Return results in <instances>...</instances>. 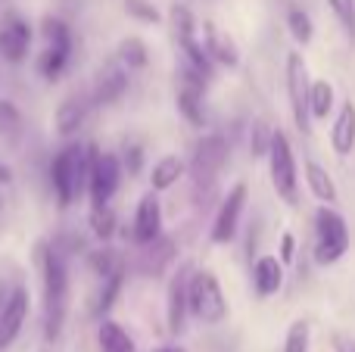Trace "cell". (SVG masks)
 Instances as JSON below:
<instances>
[{"instance_id":"cell-1","label":"cell","mask_w":355,"mask_h":352,"mask_svg":"<svg viewBox=\"0 0 355 352\" xmlns=\"http://www.w3.org/2000/svg\"><path fill=\"white\" fill-rule=\"evenodd\" d=\"M37 265L44 274V340H60L69 315V272L66 256L56 249V243H37Z\"/></svg>"},{"instance_id":"cell-2","label":"cell","mask_w":355,"mask_h":352,"mask_svg":"<svg viewBox=\"0 0 355 352\" xmlns=\"http://www.w3.org/2000/svg\"><path fill=\"white\" fill-rule=\"evenodd\" d=\"M227 141L221 134H202L193 147V159H190V184H193V203L200 209H209L218 191V175L227 162Z\"/></svg>"},{"instance_id":"cell-3","label":"cell","mask_w":355,"mask_h":352,"mask_svg":"<svg viewBox=\"0 0 355 352\" xmlns=\"http://www.w3.org/2000/svg\"><path fill=\"white\" fill-rule=\"evenodd\" d=\"M87 172H91V147L66 143L50 162V187L60 209H69L75 200L85 193Z\"/></svg>"},{"instance_id":"cell-4","label":"cell","mask_w":355,"mask_h":352,"mask_svg":"<svg viewBox=\"0 0 355 352\" xmlns=\"http://www.w3.org/2000/svg\"><path fill=\"white\" fill-rule=\"evenodd\" d=\"M349 253V228L346 218L334 206H321L315 212V262L318 265H337Z\"/></svg>"},{"instance_id":"cell-5","label":"cell","mask_w":355,"mask_h":352,"mask_svg":"<svg viewBox=\"0 0 355 352\" xmlns=\"http://www.w3.org/2000/svg\"><path fill=\"white\" fill-rule=\"evenodd\" d=\"M41 35H44V50L37 56V72L47 81L60 78L66 72L69 60H72V31L62 19L47 16L41 22Z\"/></svg>"},{"instance_id":"cell-6","label":"cell","mask_w":355,"mask_h":352,"mask_svg":"<svg viewBox=\"0 0 355 352\" xmlns=\"http://www.w3.org/2000/svg\"><path fill=\"white\" fill-rule=\"evenodd\" d=\"M190 315L200 318L202 324H218L227 318V299L221 293V284L212 272H193L187 290Z\"/></svg>"},{"instance_id":"cell-7","label":"cell","mask_w":355,"mask_h":352,"mask_svg":"<svg viewBox=\"0 0 355 352\" xmlns=\"http://www.w3.org/2000/svg\"><path fill=\"white\" fill-rule=\"evenodd\" d=\"M268 175H271V187L277 191V197L284 203L296 206L300 193V178H296V159H293V147H290L287 134L275 128V137H271V147H268Z\"/></svg>"},{"instance_id":"cell-8","label":"cell","mask_w":355,"mask_h":352,"mask_svg":"<svg viewBox=\"0 0 355 352\" xmlns=\"http://www.w3.org/2000/svg\"><path fill=\"white\" fill-rule=\"evenodd\" d=\"M91 147V172H87V193H91L94 206H106L116 197L119 184H122V159L112 153H100L94 143Z\"/></svg>"},{"instance_id":"cell-9","label":"cell","mask_w":355,"mask_h":352,"mask_svg":"<svg viewBox=\"0 0 355 352\" xmlns=\"http://www.w3.org/2000/svg\"><path fill=\"white\" fill-rule=\"evenodd\" d=\"M309 66L302 60V53H287V97H290V112L300 131H312V112H309Z\"/></svg>"},{"instance_id":"cell-10","label":"cell","mask_w":355,"mask_h":352,"mask_svg":"<svg viewBox=\"0 0 355 352\" xmlns=\"http://www.w3.org/2000/svg\"><path fill=\"white\" fill-rule=\"evenodd\" d=\"M209 81L196 75L193 69L181 66V85H178V112L187 118L193 128H206V106H202V91Z\"/></svg>"},{"instance_id":"cell-11","label":"cell","mask_w":355,"mask_h":352,"mask_svg":"<svg viewBox=\"0 0 355 352\" xmlns=\"http://www.w3.org/2000/svg\"><path fill=\"white\" fill-rule=\"evenodd\" d=\"M246 206V184H234L227 197L221 200L218 212L212 222V243H231L240 231V215Z\"/></svg>"},{"instance_id":"cell-12","label":"cell","mask_w":355,"mask_h":352,"mask_svg":"<svg viewBox=\"0 0 355 352\" xmlns=\"http://www.w3.org/2000/svg\"><path fill=\"white\" fill-rule=\"evenodd\" d=\"M25 318H28V287L16 284L6 297L3 312H0V352L16 343V337L22 334Z\"/></svg>"},{"instance_id":"cell-13","label":"cell","mask_w":355,"mask_h":352,"mask_svg":"<svg viewBox=\"0 0 355 352\" xmlns=\"http://www.w3.org/2000/svg\"><path fill=\"white\" fill-rule=\"evenodd\" d=\"M31 47V25L19 12H6L0 22V53L6 62H22Z\"/></svg>"},{"instance_id":"cell-14","label":"cell","mask_w":355,"mask_h":352,"mask_svg":"<svg viewBox=\"0 0 355 352\" xmlns=\"http://www.w3.org/2000/svg\"><path fill=\"white\" fill-rule=\"evenodd\" d=\"M190 274H193V265H181L168 281V297H166V322L172 334H181L184 322H187V290H190Z\"/></svg>"},{"instance_id":"cell-15","label":"cell","mask_w":355,"mask_h":352,"mask_svg":"<svg viewBox=\"0 0 355 352\" xmlns=\"http://www.w3.org/2000/svg\"><path fill=\"white\" fill-rule=\"evenodd\" d=\"M159 234H162V206L156 200V191H150L141 197L135 212V240L144 247V243H153Z\"/></svg>"},{"instance_id":"cell-16","label":"cell","mask_w":355,"mask_h":352,"mask_svg":"<svg viewBox=\"0 0 355 352\" xmlns=\"http://www.w3.org/2000/svg\"><path fill=\"white\" fill-rule=\"evenodd\" d=\"M128 72H131V69H125L122 62H110V66L100 69L97 85H94V94H91L94 103H97V106L116 103V100L128 91Z\"/></svg>"},{"instance_id":"cell-17","label":"cell","mask_w":355,"mask_h":352,"mask_svg":"<svg viewBox=\"0 0 355 352\" xmlns=\"http://www.w3.org/2000/svg\"><path fill=\"white\" fill-rule=\"evenodd\" d=\"M91 106H94L91 97H85V94H69V97L56 106V116H53L56 131H60V134H66V137L75 134V131L85 125L87 109H91Z\"/></svg>"},{"instance_id":"cell-18","label":"cell","mask_w":355,"mask_h":352,"mask_svg":"<svg viewBox=\"0 0 355 352\" xmlns=\"http://www.w3.org/2000/svg\"><path fill=\"white\" fill-rule=\"evenodd\" d=\"M284 287V262L277 256H262L252 268V290L259 297H275Z\"/></svg>"},{"instance_id":"cell-19","label":"cell","mask_w":355,"mask_h":352,"mask_svg":"<svg viewBox=\"0 0 355 352\" xmlns=\"http://www.w3.org/2000/svg\"><path fill=\"white\" fill-rule=\"evenodd\" d=\"M331 147L337 156H349L355 150V103L346 100L340 106L337 118H334V128H331Z\"/></svg>"},{"instance_id":"cell-20","label":"cell","mask_w":355,"mask_h":352,"mask_svg":"<svg viewBox=\"0 0 355 352\" xmlns=\"http://www.w3.org/2000/svg\"><path fill=\"white\" fill-rule=\"evenodd\" d=\"M175 259V240L172 237H156L153 243H144L141 253V272L150 274V278H159Z\"/></svg>"},{"instance_id":"cell-21","label":"cell","mask_w":355,"mask_h":352,"mask_svg":"<svg viewBox=\"0 0 355 352\" xmlns=\"http://www.w3.org/2000/svg\"><path fill=\"white\" fill-rule=\"evenodd\" d=\"M202 47H206L209 60L218 62V66L234 69L240 62V53H237V47H234V41L221 35L215 25H202Z\"/></svg>"},{"instance_id":"cell-22","label":"cell","mask_w":355,"mask_h":352,"mask_svg":"<svg viewBox=\"0 0 355 352\" xmlns=\"http://www.w3.org/2000/svg\"><path fill=\"white\" fill-rule=\"evenodd\" d=\"M25 137V118L16 109L12 100H0V143L3 147H19Z\"/></svg>"},{"instance_id":"cell-23","label":"cell","mask_w":355,"mask_h":352,"mask_svg":"<svg viewBox=\"0 0 355 352\" xmlns=\"http://www.w3.org/2000/svg\"><path fill=\"white\" fill-rule=\"evenodd\" d=\"M122 287H125V268H122V272H116V274H106V278H100V290L94 293V299H91V315L94 318H103L106 312L116 306Z\"/></svg>"},{"instance_id":"cell-24","label":"cell","mask_w":355,"mask_h":352,"mask_svg":"<svg viewBox=\"0 0 355 352\" xmlns=\"http://www.w3.org/2000/svg\"><path fill=\"white\" fill-rule=\"evenodd\" d=\"M306 184H309V191H312V197L321 200V203L334 206L340 200L331 172H327L324 166H318V162H306Z\"/></svg>"},{"instance_id":"cell-25","label":"cell","mask_w":355,"mask_h":352,"mask_svg":"<svg viewBox=\"0 0 355 352\" xmlns=\"http://www.w3.org/2000/svg\"><path fill=\"white\" fill-rule=\"evenodd\" d=\"M100 352H135V340L119 322H100L97 328Z\"/></svg>"},{"instance_id":"cell-26","label":"cell","mask_w":355,"mask_h":352,"mask_svg":"<svg viewBox=\"0 0 355 352\" xmlns=\"http://www.w3.org/2000/svg\"><path fill=\"white\" fill-rule=\"evenodd\" d=\"M181 175H184V162L178 156H162L153 166V172H150V184H153V191H168Z\"/></svg>"},{"instance_id":"cell-27","label":"cell","mask_w":355,"mask_h":352,"mask_svg":"<svg viewBox=\"0 0 355 352\" xmlns=\"http://www.w3.org/2000/svg\"><path fill=\"white\" fill-rule=\"evenodd\" d=\"M334 109V85L331 81H312L309 91V112L312 118H327Z\"/></svg>"},{"instance_id":"cell-28","label":"cell","mask_w":355,"mask_h":352,"mask_svg":"<svg viewBox=\"0 0 355 352\" xmlns=\"http://www.w3.org/2000/svg\"><path fill=\"white\" fill-rule=\"evenodd\" d=\"M87 265H91V272L97 274V278H106V274H116L125 268V259L122 253H116V249H94V253H87Z\"/></svg>"},{"instance_id":"cell-29","label":"cell","mask_w":355,"mask_h":352,"mask_svg":"<svg viewBox=\"0 0 355 352\" xmlns=\"http://www.w3.org/2000/svg\"><path fill=\"white\" fill-rule=\"evenodd\" d=\"M119 60H122V66H128V69H144L150 60V50L141 37H125V41L119 44Z\"/></svg>"},{"instance_id":"cell-30","label":"cell","mask_w":355,"mask_h":352,"mask_svg":"<svg viewBox=\"0 0 355 352\" xmlns=\"http://www.w3.org/2000/svg\"><path fill=\"white\" fill-rule=\"evenodd\" d=\"M87 222H91L94 237H100V240H110V237L116 234V212L110 209V203H106V206H94Z\"/></svg>"},{"instance_id":"cell-31","label":"cell","mask_w":355,"mask_h":352,"mask_svg":"<svg viewBox=\"0 0 355 352\" xmlns=\"http://www.w3.org/2000/svg\"><path fill=\"white\" fill-rule=\"evenodd\" d=\"M327 6H331V12L337 16L343 35L355 44V0H327Z\"/></svg>"},{"instance_id":"cell-32","label":"cell","mask_w":355,"mask_h":352,"mask_svg":"<svg viewBox=\"0 0 355 352\" xmlns=\"http://www.w3.org/2000/svg\"><path fill=\"white\" fill-rule=\"evenodd\" d=\"M287 25H290V35H293L296 41L302 44V47H306V44L315 37V28H312V19H309V12L290 10L287 12Z\"/></svg>"},{"instance_id":"cell-33","label":"cell","mask_w":355,"mask_h":352,"mask_svg":"<svg viewBox=\"0 0 355 352\" xmlns=\"http://www.w3.org/2000/svg\"><path fill=\"white\" fill-rule=\"evenodd\" d=\"M172 25H175V37H178V41H181V37H193L196 35L193 12H190L187 6H181V3L172 6Z\"/></svg>"},{"instance_id":"cell-34","label":"cell","mask_w":355,"mask_h":352,"mask_svg":"<svg viewBox=\"0 0 355 352\" xmlns=\"http://www.w3.org/2000/svg\"><path fill=\"white\" fill-rule=\"evenodd\" d=\"M271 137H275V128H271L268 122H256V125H252V134H250V150H252V156H268Z\"/></svg>"},{"instance_id":"cell-35","label":"cell","mask_w":355,"mask_h":352,"mask_svg":"<svg viewBox=\"0 0 355 352\" xmlns=\"http://www.w3.org/2000/svg\"><path fill=\"white\" fill-rule=\"evenodd\" d=\"M125 12H128L131 19H137V22H147V25H156L159 22V10H156L150 0H125Z\"/></svg>"},{"instance_id":"cell-36","label":"cell","mask_w":355,"mask_h":352,"mask_svg":"<svg viewBox=\"0 0 355 352\" xmlns=\"http://www.w3.org/2000/svg\"><path fill=\"white\" fill-rule=\"evenodd\" d=\"M284 352H309V322H293L284 340Z\"/></svg>"},{"instance_id":"cell-37","label":"cell","mask_w":355,"mask_h":352,"mask_svg":"<svg viewBox=\"0 0 355 352\" xmlns=\"http://www.w3.org/2000/svg\"><path fill=\"white\" fill-rule=\"evenodd\" d=\"M141 162H144L141 143H125V159H122V166L128 168L131 175H137V172H141Z\"/></svg>"},{"instance_id":"cell-38","label":"cell","mask_w":355,"mask_h":352,"mask_svg":"<svg viewBox=\"0 0 355 352\" xmlns=\"http://www.w3.org/2000/svg\"><path fill=\"white\" fill-rule=\"evenodd\" d=\"M277 259L284 262V265H290V262L296 259V237L293 234H284L281 237V256Z\"/></svg>"},{"instance_id":"cell-39","label":"cell","mask_w":355,"mask_h":352,"mask_svg":"<svg viewBox=\"0 0 355 352\" xmlns=\"http://www.w3.org/2000/svg\"><path fill=\"white\" fill-rule=\"evenodd\" d=\"M334 352H355V337L334 334Z\"/></svg>"},{"instance_id":"cell-40","label":"cell","mask_w":355,"mask_h":352,"mask_svg":"<svg viewBox=\"0 0 355 352\" xmlns=\"http://www.w3.org/2000/svg\"><path fill=\"white\" fill-rule=\"evenodd\" d=\"M10 181H12V168H10V166H6V162H3V159H0V184H3V187H6V184H10Z\"/></svg>"},{"instance_id":"cell-41","label":"cell","mask_w":355,"mask_h":352,"mask_svg":"<svg viewBox=\"0 0 355 352\" xmlns=\"http://www.w3.org/2000/svg\"><path fill=\"white\" fill-rule=\"evenodd\" d=\"M6 297H10V290H6V284L0 281V312H3V303H6Z\"/></svg>"},{"instance_id":"cell-42","label":"cell","mask_w":355,"mask_h":352,"mask_svg":"<svg viewBox=\"0 0 355 352\" xmlns=\"http://www.w3.org/2000/svg\"><path fill=\"white\" fill-rule=\"evenodd\" d=\"M156 352H184L181 346H162V349H156Z\"/></svg>"}]
</instances>
